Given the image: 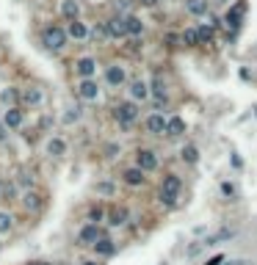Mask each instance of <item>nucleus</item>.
Masks as SVG:
<instances>
[{
	"instance_id": "nucleus-35",
	"label": "nucleus",
	"mask_w": 257,
	"mask_h": 265,
	"mask_svg": "<svg viewBox=\"0 0 257 265\" xmlns=\"http://www.w3.org/2000/svg\"><path fill=\"white\" fill-rule=\"evenodd\" d=\"M221 262H224V257H221V254L213 257V260H207V265H221Z\"/></svg>"
},
{
	"instance_id": "nucleus-24",
	"label": "nucleus",
	"mask_w": 257,
	"mask_h": 265,
	"mask_svg": "<svg viewBox=\"0 0 257 265\" xmlns=\"http://www.w3.org/2000/svg\"><path fill=\"white\" fill-rule=\"evenodd\" d=\"M125 19H127V33H130V36H138V33L144 31V25H141L138 17H125Z\"/></svg>"
},
{
	"instance_id": "nucleus-30",
	"label": "nucleus",
	"mask_w": 257,
	"mask_h": 265,
	"mask_svg": "<svg viewBox=\"0 0 257 265\" xmlns=\"http://www.w3.org/2000/svg\"><path fill=\"white\" fill-rule=\"evenodd\" d=\"M11 221H14V219H11L9 213H0V232H9V229H11Z\"/></svg>"
},
{
	"instance_id": "nucleus-2",
	"label": "nucleus",
	"mask_w": 257,
	"mask_h": 265,
	"mask_svg": "<svg viewBox=\"0 0 257 265\" xmlns=\"http://www.w3.org/2000/svg\"><path fill=\"white\" fill-rule=\"evenodd\" d=\"M42 42L47 50H53V53H58V50H64V44H66V33L58 28V25H50V28H44L42 33Z\"/></svg>"
},
{
	"instance_id": "nucleus-40",
	"label": "nucleus",
	"mask_w": 257,
	"mask_h": 265,
	"mask_svg": "<svg viewBox=\"0 0 257 265\" xmlns=\"http://www.w3.org/2000/svg\"><path fill=\"white\" fill-rule=\"evenodd\" d=\"M86 265H97V262H86Z\"/></svg>"
},
{
	"instance_id": "nucleus-20",
	"label": "nucleus",
	"mask_w": 257,
	"mask_h": 265,
	"mask_svg": "<svg viewBox=\"0 0 257 265\" xmlns=\"http://www.w3.org/2000/svg\"><path fill=\"white\" fill-rule=\"evenodd\" d=\"M6 125H9V127H19V125H22V111L9 108V111H6Z\"/></svg>"
},
{
	"instance_id": "nucleus-9",
	"label": "nucleus",
	"mask_w": 257,
	"mask_h": 265,
	"mask_svg": "<svg viewBox=\"0 0 257 265\" xmlns=\"http://www.w3.org/2000/svg\"><path fill=\"white\" fill-rule=\"evenodd\" d=\"M78 237H80V243H83V246H94V243L100 240V229H97V224H89V227H83Z\"/></svg>"
},
{
	"instance_id": "nucleus-38",
	"label": "nucleus",
	"mask_w": 257,
	"mask_h": 265,
	"mask_svg": "<svg viewBox=\"0 0 257 265\" xmlns=\"http://www.w3.org/2000/svg\"><path fill=\"white\" fill-rule=\"evenodd\" d=\"M31 265H50V262H31Z\"/></svg>"
},
{
	"instance_id": "nucleus-16",
	"label": "nucleus",
	"mask_w": 257,
	"mask_h": 265,
	"mask_svg": "<svg viewBox=\"0 0 257 265\" xmlns=\"http://www.w3.org/2000/svg\"><path fill=\"white\" fill-rule=\"evenodd\" d=\"M125 182L127 185H144V172L136 166V168H127L125 172Z\"/></svg>"
},
{
	"instance_id": "nucleus-18",
	"label": "nucleus",
	"mask_w": 257,
	"mask_h": 265,
	"mask_svg": "<svg viewBox=\"0 0 257 265\" xmlns=\"http://www.w3.org/2000/svg\"><path fill=\"white\" fill-rule=\"evenodd\" d=\"M61 14L69 19V22H75L78 19V3L75 0H64V3H61Z\"/></svg>"
},
{
	"instance_id": "nucleus-11",
	"label": "nucleus",
	"mask_w": 257,
	"mask_h": 265,
	"mask_svg": "<svg viewBox=\"0 0 257 265\" xmlns=\"http://www.w3.org/2000/svg\"><path fill=\"white\" fill-rule=\"evenodd\" d=\"M130 97L133 100H147L150 97V86H147L144 80H133L130 83Z\"/></svg>"
},
{
	"instance_id": "nucleus-26",
	"label": "nucleus",
	"mask_w": 257,
	"mask_h": 265,
	"mask_svg": "<svg viewBox=\"0 0 257 265\" xmlns=\"http://www.w3.org/2000/svg\"><path fill=\"white\" fill-rule=\"evenodd\" d=\"M199 42L202 44H207V42H211V39H213V25H199Z\"/></svg>"
},
{
	"instance_id": "nucleus-25",
	"label": "nucleus",
	"mask_w": 257,
	"mask_h": 265,
	"mask_svg": "<svg viewBox=\"0 0 257 265\" xmlns=\"http://www.w3.org/2000/svg\"><path fill=\"white\" fill-rule=\"evenodd\" d=\"M182 44H188V47H197V44H202V42H199V31L188 28L185 33H182Z\"/></svg>"
},
{
	"instance_id": "nucleus-36",
	"label": "nucleus",
	"mask_w": 257,
	"mask_h": 265,
	"mask_svg": "<svg viewBox=\"0 0 257 265\" xmlns=\"http://www.w3.org/2000/svg\"><path fill=\"white\" fill-rule=\"evenodd\" d=\"M138 3H141V6H155L158 0H138Z\"/></svg>"
},
{
	"instance_id": "nucleus-19",
	"label": "nucleus",
	"mask_w": 257,
	"mask_h": 265,
	"mask_svg": "<svg viewBox=\"0 0 257 265\" xmlns=\"http://www.w3.org/2000/svg\"><path fill=\"white\" fill-rule=\"evenodd\" d=\"M185 133V122L180 116H172L169 119V127H166V135H182Z\"/></svg>"
},
{
	"instance_id": "nucleus-15",
	"label": "nucleus",
	"mask_w": 257,
	"mask_h": 265,
	"mask_svg": "<svg viewBox=\"0 0 257 265\" xmlns=\"http://www.w3.org/2000/svg\"><path fill=\"white\" fill-rule=\"evenodd\" d=\"M22 205L28 210H39V207H42V196H39L36 191H25L22 194Z\"/></svg>"
},
{
	"instance_id": "nucleus-27",
	"label": "nucleus",
	"mask_w": 257,
	"mask_h": 265,
	"mask_svg": "<svg viewBox=\"0 0 257 265\" xmlns=\"http://www.w3.org/2000/svg\"><path fill=\"white\" fill-rule=\"evenodd\" d=\"M152 94H155L158 100H166V86H163V80H160V78L152 80Z\"/></svg>"
},
{
	"instance_id": "nucleus-17",
	"label": "nucleus",
	"mask_w": 257,
	"mask_h": 265,
	"mask_svg": "<svg viewBox=\"0 0 257 265\" xmlns=\"http://www.w3.org/2000/svg\"><path fill=\"white\" fill-rule=\"evenodd\" d=\"M97 83H94V80H83V83H80V97L83 100H97Z\"/></svg>"
},
{
	"instance_id": "nucleus-3",
	"label": "nucleus",
	"mask_w": 257,
	"mask_h": 265,
	"mask_svg": "<svg viewBox=\"0 0 257 265\" xmlns=\"http://www.w3.org/2000/svg\"><path fill=\"white\" fill-rule=\"evenodd\" d=\"M113 116H116L119 125H133L138 116V108H136V103H119L113 108Z\"/></svg>"
},
{
	"instance_id": "nucleus-13",
	"label": "nucleus",
	"mask_w": 257,
	"mask_h": 265,
	"mask_svg": "<svg viewBox=\"0 0 257 265\" xmlns=\"http://www.w3.org/2000/svg\"><path fill=\"white\" fill-rule=\"evenodd\" d=\"M185 9L194 17H202V14H207V0H185Z\"/></svg>"
},
{
	"instance_id": "nucleus-29",
	"label": "nucleus",
	"mask_w": 257,
	"mask_h": 265,
	"mask_svg": "<svg viewBox=\"0 0 257 265\" xmlns=\"http://www.w3.org/2000/svg\"><path fill=\"white\" fill-rule=\"evenodd\" d=\"M182 160H188V163H197V160H199L197 147H182Z\"/></svg>"
},
{
	"instance_id": "nucleus-32",
	"label": "nucleus",
	"mask_w": 257,
	"mask_h": 265,
	"mask_svg": "<svg viewBox=\"0 0 257 265\" xmlns=\"http://www.w3.org/2000/svg\"><path fill=\"white\" fill-rule=\"evenodd\" d=\"M89 219H91V224H97V221H103V207H94L91 213H89Z\"/></svg>"
},
{
	"instance_id": "nucleus-28",
	"label": "nucleus",
	"mask_w": 257,
	"mask_h": 265,
	"mask_svg": "<svg viewBox=\"0 0 257 265\" xmlns=\"http://www.w3.org/2000/svg\"><path fill=\"white\" fill-rule=\"evenodd\" d=\"M25 103L39 105V103H42V91H39V88H28V91H25Z\"/></svg>"
},
{
	"instance_id": "nucleus-7",
	"label": "nucleus",
	"mask_w": 257,
	"mask_h": 265,
	"mask_svg": "<svg viewBox=\"0 0 257 265\" xmlns=\"http://www.w3.org/2000/svg\"><path fill=\"white\" fill-rule=\"evenodd\" d=\"M169 127V119H163L160 113H152L150 119H147V130H150L152 135H163Z\"/></svg>"
},
{
	"instance_id": "nucleus-33",
	"label": "nucleus",
	"mask_w": 257,
	"mask_h": 265,
	"mask_svg": "<svg viewBox=\"0 0 257 265\" xmlns=\"http://www.w3.org/2000/svg\"><path fill=\"white\" fill-rule=\"evenodd\" d=\"M78 116H80V108H69V113H66L64 119H66V122H72V119H78Z\"/></svg>"
},
{
	"instance_id": "nucleus-8",
	"label": "nucleus",
	"mask_w": 257,
	"mask_h": 265,
	"mask_svg": "<svg viewBox=\"0 0 257 265\" xmlns=\"http://www.w3.org/2000/svg\"><path fill=\"white\" fill-rule=\"evenodd\" d=\"M235 237V229H219V232H213V235H207L205 240V246H219V243H227V240H232Z\"/></svg>"
},
{
	"instance_id": "nucleus-23",
	"label": "nucleus",
	"mask_w": 257,
	"mask_h": 265,
	"mask_svg": "<svg viewBox=\"0 0 257 265\" xmlns=\"http://www.w3.org/2000/svg\"><path fill=\"white\" fill-rule=\"evenodd\" d=\"M86 33H89V31H86L83 22H78V19H75V22H69V36L72 39H86Z\"/></svg>"
},
{
	"instance_id": "nucleus-6",
	"label": "nucleus",
	"mask_w": 257,
	"mask_h": 265,
	"mask_svg": "<svg viewBox=\"0 0 257 265\" xmlns=\"http://www.w3.org/2000/svg\"><path fill=\"white\" fill-rule=\"evenodd\" d=\"M105 25H108V33H111V36H116V39L127 36V19L125 17H111Z\"/></svg>"
},
{
	"instance_id": "nucleus-1",
	"label": "nucleus",
	"mask_w": 257,
	"mask_h": 265,
	"mask_svg": "<svg viewBox=\"0 0 257 265\" xmlns=\"http://www.w3.org/2000/svg\"><path fill=\"white\" fill-rule=\"evenodd\" d=\"M180 188H182V180H180V177H177V174H166L163 182H160V202H163V205H174V199H177Z\"/></svg>"
},
{
	"instance_id": "nucleus-12",
	"label": "nucleus",
	"mask_w": 257,
	"mask_h": 265,
	"mask_svg": "<svg viewBox=\"0 0 257 265\" xmlns=\"http://www.w3.org/2000/svg\"><path fill=\"white\" fill-rule=\"evenodd\" d=\"M94 249H97V254H103V257H111L113 251H116V246H113L111 237H100V240L94 243Z\"/></svg>"
},
{
	"instance_id": "nucleus-14",
	"label": "nucleus",
	"mask_w": 257,
	"mask_h": 265,
	"mask_svg": "<svg viewBox=\"0 0 257 265\" xmlns=\"http://www.w3.org/2000/svg\"><path fill=\"white\" fill-rule=\"evenodd\" d=\"M108 83L111 86H122L125 83V69H122V66H108Z\"/></svg>"
},
{
	"instance_id": "nucleus-4",
	"label": "nucleus",
	"mask_w": 257,
	"mask_h": 265,
	"mask_svg": "<svg viewBox=\"0 0 257 265\" xmlns=\"http://www.w3.org/2000/svg\"><path fill=\"white\" fill-rule=\"evenodd\" d=\"M241 17H243V3H235L232 9L227 11V17H224V28L229 33H235V31L241 28Z\"/></svg>"
},
{
	"instance_id": "nucleus-34",
	"label": "nucleus",
	"mask_w": 257,
	"mask_h": 265,
	"mask_svg": "<svg viewBox=\"0 0 257 265\" xmlns=\"http://www.w3.org/2000/svg\"><path fill=\"white\" fill-rule=\"evenodd\" d=\"M221 191H224L227 196H232V194H235V188H232V185H229V182H224V185H221Z\"/></svg>"
},
{
	"instance_id": "nucleus-5",
	"label": "nucleus",
	"mask_w": 257,
	"mask_h": 265,
	"mask_svg": "<svg viewBox=\"0 0 257 265\" xmlns=\"http://www.w3.org/2000/svg\"><path fill=\"white\" fill-rule=\"evenodd\" d=\"M136 166L141 172H155V168H158V158H155V152H150V149H138Z\"/></svg>"
},
{
	"instance_id": "nucleus-21",
	"label": "nucleus",
	"mask_w": 257,
	"mask_h": 265,
	"mask_svg": "<svg viewBox=\"0 0 257 265\" xmlns=\"http://www.w3.org/2000/svg\"><path fill=\"white\" fill-rule=\"evenodd\" d=\"M47 152L58 158V155H64V152H66V144H64L61 138H50V141H47Z\"/></svg>"
},
{
	"instance_id": "nucleus-37",
	"label": "nucleus",
	"mask_w": 257,
	"mask_h": 265,
	"mask_svg": "<svg viewBox=\"0 0 257 265\" xmlns=\"http://www.w3.org/2000/svg\"><path fill=\"white\" fill-rule=\"evenodd\" d=\"M227 265H249L246 260H235V262H227Z\"/></svg>"
},
{
	"instance_id": "nucleus-39",
	"label": "nucleus",
	"mask_w": 257,
	"mask_h": 265,
	"mask_svg": "<svg viewBox=\"0 0 257 265\" xmlns=\"http://www.w3.org/2000/svg\"><path fill=\"white\" fill-rule=\"evenodd\" d=\"M0 138H3V127H0Z\"/></svg>"
},
{
	"instance_id": "nucleus-10",
	"label": "nucleus",
	"mask_w": 257,
	"mask_h": 265,
	"mask_svg": "<svg viewBox=\"0 0 257 265\" xmlns=\"http://www.w3.org/2000/svg\"><path fill=\"white\" fill-rule=\"evenodd\" d=\"M75 69H78V75H83L86 80H91V75L97 72V61L94 58H80L75 64Z\"/></svg>"
},
{
	"instance_id": "nucleus-31",
	"label": "nucleus",
	"mask_w": 257,
	"mask_h": 265,
	"mask_svg": "<svg viewBox=\"0 0 257 265\" xmlns=\"http://www.w3.org/2000/svg\"><path fill=\"white\" fill-rule=\"evenodd\" d=\"M0 100H3L6 105H9V103H17V91H14V88H6V91L0 94Z\"/></svg>"
},
{
	"instance_id": "nucleus-22",
	"label": "nucleus",
	"mask_w": 257,
	"mask_h": 265,
	"mask_svg": "<svg viewBox=\"0 0 257 265\" xmlns=\"http://www.w3.org/2000/svg\"><path fill=\"white\" fill-rule=\"evenodd\" d=\"M108 219H111L113 227H119V224H125V221H127V210H125V207H113Z\"/></svg>"
}]
</instances>
